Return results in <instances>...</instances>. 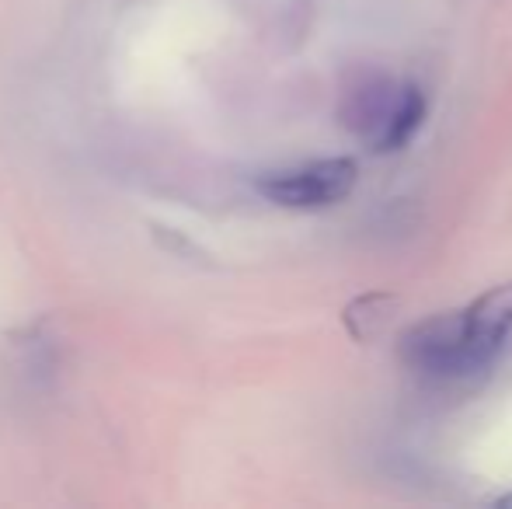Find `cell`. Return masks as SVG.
I'll list each match as a JSON object with an SVG mask.
<instances>
[{
    "label": "cell",
    "mask_w": 512,
    "mask_h": 509,
    "mask_svg": "<svg viewBox=\"0 0 512 509\" xmlns=\"http://www.w3.org/2000/svg\"><path fill=\"white\" fill-rule=\"evenodd\" d=\"M359 164L352 157H324L258 178V192L283 210H324L356 189Z\"/></svg>",
    "instance_id": "3"
},
{
    "label": "cell",
    "mask_w": 512,
    "mask_h": 509,
    "mask_svg": "<svg viewBox=\"0 0 512 509\" xmlns=\"http://www.w3.org/2000/svg\"><path fill=\"white\" fill-rule=\"evenodd\" d=\"M429 116V98L418 84L394 77H366L345 95L342 123L373 150V154H398L418 136Z\"/></svg>",
    "instance_id": "2"
},
{
    "label": "cell",
    "mask_w": 512,
    "mask_h": 509,
    "mask_svg": "<svg viewBox=\"0 0 512 509\" xmlns=\"http://www.w3.org/2000/svg\"><path fill=\"white\" fill-rule=\"evenodd\" d=\"M394 307H398L394 293H366V297L352 300V304L345 307V314H342L345 328H349V335L356 342H370L373 335L391 321Z\"/></svg>",
    "instance_id": "4"
},
{
    "label": "cell",
    "mask_w": 512,
    "mask_h": 509,
    "mask_svg": "<svg viewBox=\"0 0 512 509\" xmlns=\"http://www.w3.org/2000/svg\"><path fill=\"white\" fill-rule=\"evenodd\" d=\"M512 335V283L478 293L467 307L411 325L398 356L429 387H467L488 374Z\"/></svg>",
    "instance_id": "1"
}]
</instances>
